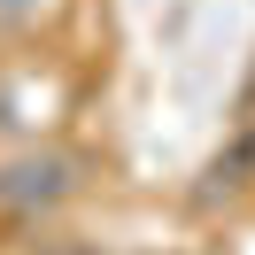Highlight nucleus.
<instances>
[{
	"instance_id": "f257e3e1",
	"label": "nucleus",
	"mask_w": 255,
	"mask_h": 255,
	"mask_svg": "<svg viewBox=\"0 0 255 255\" xmlns=\"http://www.w3.org/2000/svg\"><path fill=\"white\" fill-rule=\"evenodd\" d=\"M85 193V155L70 147H16V155H0V217L8 224H39L54 209H70Z\"/></svg>"
},
{
	"instance_id": "7ed1b4c3",
	"label": "nucleus",
	"mask_w": 255,
	"mask_h": 255,
	"mask_svg": "<svg viewBox=\"0 0 255 255\" xmlns=\"http://www.w3.org/2000/svg\"><path fill=\"white\" fill-rule=\"evenodd\" d=\"M39 255H116V248H101V240H47Z\"/></svg>"
},
{
	"instance_id": "f03ea898",
	"label": "nucleus",
	"mask_w": 255,
	"mask_h": 255,
	"mask_svg": "<svg viewBox=\"0 0 255 255\" xmlns=\"http://www.w3.org/2000/svg\"><path fill=\"white\" fill-rule=\"evenodd\" d=\"M39 8H47V0H0V31H23V23H39Z\"/></svg>"
}]
</instances>
